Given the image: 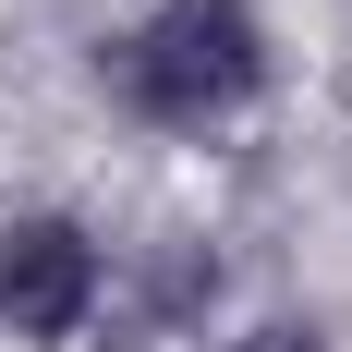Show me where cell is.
I'll return each mask as SVG.
<instances>
[{"instance_id":"obj_1","label":"cell","mask_w":352,"mask_h":352,"mask_svg":"<svg viewBox=\"0 0 352 352\" xmlns=\"http://www.w3.org/2000/svg\"><path fill=\"white\" fill-rule=\"evenodd\" d=\"M98 98L146 134H231L280 98V25L267 0H146L98 36Z\"/></svg>"},{"instance_id":"obj_2","label":"cell","mask_w":352,"mask_h":352,"mask_svg":"<svg viewBox=\"0 0 352 352\" xmlns=\"http://www.w3.org/2000/svg\"><path fill=\"white\" fill-rule=\"evenodd\" d=\"M109 231L73 207H12L0 219V340L12 352H73L109 316Z\"/></svg>"},{"instance_id":"obj_3","label":"cell","mask_w":352,"mask_h":352,"mask_svg":"<svg viewBox=\"0 0 352 352\" xmlns=\"http://www.w3.org/2000/svg\"><path fill=\"white\" fill-rule=\"evenodd\" d=\"M219 292H231V267H219L207 243H158L146 267H109V316L134 304V328H158V340H195V328L219 316Z\"/></svg>"},{"instance_id":"obj_4","label":"cell","mask_w":352,"mask_h":352,"mask_svg":"<svg viewBox=\"0 0 352 352\" xmlns=\"http://www.w3.org/2000/svg\"><path fill=\"white\" fill-rule=\"evenodd\" d=\"M219 352H340V340H328V328L304 316V304H267V316H243Z\"/></svg>"}]
</instances>
